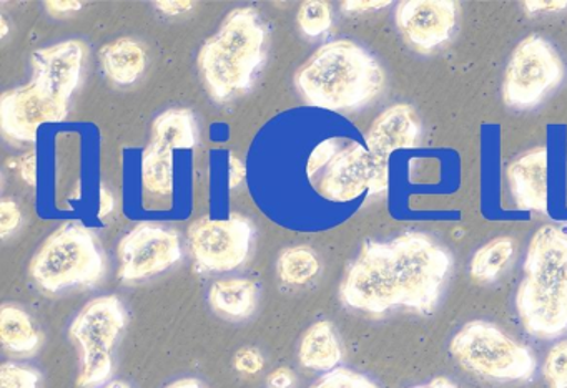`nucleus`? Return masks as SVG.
Segmentation results:
<instances>
[{
    "label": "nucleus",
    "instance_id": "obj_1",
    "mask_svg": "<svg viewBox=\"0 0 567 388\" xmlns=\"http://www.w3.org/2000/svg\"><path fill=\"white\" fill-rule=\"evenodd\" d=\"M384 70L353 40H333L315 50L295 73V86L307 105L348 112L373 102L384 86Z\"/></svg>",
    "mask_w": 567,
    "mask_h": 388
},
{
    "label": "nucleus",
    "instance_id": "obj_32",
    "mask_svg": "<svg viewBox=\"0 0 567 388\" xmlns=\"http://www.w3.org/2000/svg\"><path fill=\"white\" fill-rule=\"evenodd\" d=\"M22 211L14 199H2L0 202V238L8 239L9 234L21 226Z\"/></svg>",
    "mask_w": 567,
    "mask_h": 388
},
{
    "label": "nucleus",
    "instance_id": "obj_12",
    "mask_svg": "<svg viewBox=\"0 0 567 388\" xmlns=\"http://www.w3.org/2000/svg\"><path fill=\"white\" fill-rule=\"evenodd\" d=\"M117 254L118 279L134 284L174 268L182 259L181 238L174 229L141 222L121 239Z\"/></svg>",
    "mask_w": 567,
    "mask_h": 388
},
{
    "label": "nucleus",
    "instance_id": "obj_7",
    "mask_svg": "<svg viewBox=\"0 0 567 388\" xmlns=\"http://www.w3.org/2000/svg\"><path fill=\"white\" fill-rule=\"evenodd\" d=\"M390 245L404 308L420 315L433 314L453 268L450 252L430 235L414 231L398 235Z\"/></svg>",
    "mask_w": 567,
    "mask_h": 388
},
{
    "label": "nucleus",
    "instance_id": "obj_15",
    "mask_svg": "<svg viewBox=\"0 0 567 388\" xmlns=\"http://www.w3.org/2000/svg\"><path fill=\"white\" fill-rule=\"evenodd\" d=\"M85 56L87 46L81 40H68L35 50L31 56V82L45 95L69 105V99L81 83Z\"/></svg>",
    "mask_w": 567,
    "mask_h": 388
},
{
    "label": "nucleus",
    "instance_id": "obj_6",
    "mask_svg": "<svg viewBox=\"0 0 567 388\" xmlns=\"http://www.w3.org/2000/svg\"><path fill=\"white\" fill-rule=\"evenodd\" d=\"M125 327L127 312L117 295L92 298L75 315L69 327V337L81 352L79 388H102L112 381L115 345Z\"/></svg>",
    "mask_w": 567,
    "mask_h": 388
},
{
    "label": "nucleus",
    "instance_id": "obj_17",
    "mask_svg": "<svg viewBox=\"0 0 567 388\" xmlns=\"http://www.w3.org/2000/svg\"><path fill=\"white\" fill-rule=\"evenodd\" d=\"M420 135L421 123L416 112L406 103H396L374 118L364 141L373 155L390 161L393 153L416 148Z\"/></svg>",
    "mask_w": 567,
    "mask_h": 388
},
{
    "label": "nucleus",
    "instance_id": "obj_18",
    "mask_svg": "<svg viewBox=\"0 0 567 388\" xmlns=\"http://www.w3.org/2000/svg\"><path fill=\"white\" fill-rule=\"evenodd\" d=\"M298 360L307 370L323 374L340 367L343 347L330 321H318L308 327L298 345Z\"/></svg>",
    "mask_w": 567,
    "mask_h": 388
},
{
    "label": "nucleus",
    "instance_id": "obj_36",
    "mask_svg": "<svg viewBox=\"0 0 567 388\" xmlns=\"http://www.w3.org/2000/svg\"><path fill=\"white\" fill-rule=\"evenodd\" d=\"M155 7L165 15H181L194 9L195 2L190 0H168V2H155Z\"/></svg>",
    "mask_w": 567,
    "mask_h": 388
},
{
    "label": "nucleus",
    "instance_id": "obj_34",
    "mask_svg": "<svg viewBox=\"0 0 567 388\" xmlns=\"http://www.w3.org/2000/svg\"><path fill=\"white\" fill-rule=\"evenodd\" d=\"M245 176H247V168H245L244 161L234 153H230V158H228V182H230V188L235 189L244 182Z\"/></svg>",
    "mask_w": 567,
    "mask_h": 388
},
{
    "label": "nucleus",
    "instance_id": "obj_14",
    "mask_svg": "<svg viewBox=\"0 0 567 388\" xmlns=\"http://www.w3.org/2000/svg\"><path fill=\"white\" fill-rule=\"evenodd\" d=\"M394 20L404 40L426 53L453 35L457 6L453 0H404L398 3Z\"/></svg>",
    "mask_w": 567,
    "mask_h": 388
},
{
    "label": "nucleus",
    "instance_id": "obj_10",
    "mask_svg": "<svg viewBox=\"0 0 567 388\" xmlns=\"http://www.w3.org/2000/svg\"><path fill=\"white\" fill-rule=\"evenodd\" d=\"M254 228L247 218H202L188 228V245L200 274H224L241 268L250 254Z\"/></svg>",
    "mask_w": 567,
    "mask_h": 388
},
{
    "label": "nucleus",
    "instance_id": "obj_8",
    "mask_svg": "<svg viewBox=\"0 0 567 388\" xmlns=\"http://www.w3.org/2000/svg\"><path fill=\"white\" fill-rule=\"evenodd\" d=\"M340 301L353 311L381 317L404 308L403 291L394 268L390 241L364 242L340 285Z\"/></svg>",
    "mask_w": 567,
    "mask_h": 388
},
{
    "label": "nucleus",
    "instance_id": "obj_4",
    "mask_svg": "<svg viewBox=\"0 0 567 388\" xmlns=\"http://www.w3.org/2000/svg\"><path fill=\"white\" fill-rule=\"evenodd\" d=\"M450 354L464 370L493 384H526L537 368L527 345L487 321L464 324L451 338Z\"/></svg>",
    "mask_w": 567,
    "mask_h": 388
},
{
    "label": "nucleus",
    "instance_id": "obj_3",
    "mask_svg": "<svg viewBox=\"0 0 567 388\" xmlns=\"http://www.w3.org/2000/svg\"><path fill=\"white\" fill-rule=\"evenodd\" d=\"M267 29L251 7L231 10L202 45L197 63L212 98L227 103L254 86L265 60Z\"/></svg>",
    "mask_w": 567,
    "mask_h": 388
},
{
    "label": "nucleus",
    "instance_id": "obj_38",
    "mask_svg": "<svg viewBox=\"0 0 567 388\" xmlns=\"http://www.w3.org/2000/svg\"><path fill=\"white\" fill-rule=\"evenodd\" d=\"M524 7L530 13L543 12V10H563L567 9L566 0H529L524 2Z\"/></svg>",
    "mask_w": 567,
    "mask_h": 388
},
{
    "label": "nucleus",
    "instance_id": "obj_24",
    "mask_svg": "<svg viewBox=\"0 0 567 388\" xmlns=\"http://www.w3.org/2000/svg\"><path fill=\"white\" fill-rule=\"evenodd\" d=\"M514 252H516V242L509 235L491 239L474 252L470 264L471 277L481 284L496 281L513 261Z\"/></svg>",
    "mask_w": 567,
    "mask_h": 388
},
{
    "label": "nucleus",
    "instance_id": "obj_44",
    "mask_svg": "<svg viewBox=\"0 0 567 388\" xmlns=\"http://www.w3.org/2000/svg\"><path fill=\"white\" fill-rule=\"evenodd\" d=\"M0 23H2V35H0V36L8 35L9 27H8V22H6L4 17H0Z\"/></svg>",
    "mask_w": 567,
    "mask_h": 388
},
{
    "label": "nucleus",
    "instance_id": "obj_11",
    "mask_svg": "<svg viewBox=\"0 0 567 388\" xmlns=\"http://www.w3.org/2000/svg\"><path fill=\"white\" fill-rule=\"evenodd\" d=\"M390 188V161L378 158L364 145L353 141L328 162L318 192L331 202H350Z\"/></svg>",
    "mask_w": 567,
    "mask_h": 388
},
{
    "label": "nucleus",
    "instance_id": "obj_13",
    "mask_svg": "<svg viewBox=\"0 0 567 388\" xmlns=\"http://www.w3.org/2000/svg\"><path fill=\"white\" fill-rule=\"evenodd\" d=\"M68 113L69 105L45 95L32 82L8 90L0 96V129L12 141H38L42 125L64 122Z\"/></svg>",
    "mask_w": 567,
    "mask_h": 388
},
{
    "label": "nucleus",
    "instance_id": "obj_42",
    "mask_svg": "<svg viewBox=\"0 0 567 388\" xmlns=\"http://www.w3.org/2000/svg\"><path fill=\"white\" fill-rule=\"evenodd\" d=\"M165 388H205V385L202 384L198 378H178V380L172 381Z\"/></svg>",
    "mask_w": 567,
    "mask_h": 388
},
{
    "label": "nucleus",
    "instance_id": "obj_31",
    "mask_svg": "<svg viewBox=\"0 0 567 388\" xmlns=\"http://www.w3.org/2000/svg\"><path fill=\"white\" fill-rule=\"evenodd\" d=\"M234 367L241 375H257L264 370L265 357L257 347H244L235 354Z\"/></svg>",
    "mask_w": 567,
    "mask_h": 388
},
{
    "label": "nucleus",
    "instance_id": "obj_29",
    "mask_svg": "<svg viewBox=\"0 0 567 388\" xmlns=\"http://www.w3.org/2000/svg\"><path fill=\"white\" fill-rule=\"evenodd\" d=\"M41 371L31 365L4 361L0 367V388H39Z\"/></svg>",
    "mask_w": 567,
    "mask_h": 388
},
{
    "label": "nucleus",
    "instance_id": "obj_25",
    "mask_svg": "<svg viewBox=\"0 0 567 388\" xmlns=\"http://www.w3.org/2000/svg\"><path fill=\"white\" fill-rule=\"evenodd\" d=\"M277 271L285 285L303 287L320 274V258L310 245H291L278 255Z\"/></svg>",
    "mask_w": 567,
    "mask_h": 388
},
{
    "label": "nucleus",
    "instance_id": "obj_43",
    "mask_svg": "<svg viewBox=\"0 0 567 388\" xmlns=\"http://www.w3.org/2000/svg\"><path fill=\"white\" fill-rule=\"evenodd\" d=\"M102 388H131V385L125 384V381L122 380H112L109 381L107 385H104Z\"/></svg>",
    "mask_w": 567,
    "mask_h": 388
},
{
    "label": "nucleus",
    "instance_id": "obj_37",
    "mask_svg": "<svg viewBox=\"0 0 567 388\" xmlns=\"http://www.w3.org/2000/svg\"><path fill=\"white\" fill-rule=\"evenodd\" d=\"M391 6V2H373V0H353V2L341 3V9L344 12H367V10L383 9V7Z\"/></svg>",
    "mask_w": 567,
    "mask_h": 388
},
{
    "label": "nucleus",
    "instance_id": "obj_16",
    "mask_svg": "<svg viewBox=\"0 0 567 388\" xmlns=\"http://www.w3.org/2000/svg\"><path fill=\"white\" fill-rule=\"evenodd\" d=\"M507 181L519 211L547 212L549 208V149H529L507 166Z\"/></svg>",
    "mask_w": 567,
    "mask_h": 388
},
{
    "label": "nucleus",
    "instance_id": "obj_20",
    "mask_svg": "<svg viewBox=\"0 0 567 388\" xmlns=\"http://www.w3.org/2000/svg\"><path fill=\"white\" fill-rule=\"evenodd\" d=\"M260 289L251 279H221L208 291L212 311L228 321H247L257 311Z\"/></svg>",
    "mask_w": 567,
    "mask_h": 388
},
{
    "label": "nucleus",
    "instance_id": "obj_39",
    "mask_svg": "<svg viewBox=\"0 0 567 388\" xmlns=\"http://www.w3.org/2000/svg\"><path fill=\"white\" fill-rule=\"evenodd\" d=\"M82 6H84V3L72 2V0H69V2H62V0L45 2V7H48L49 12L55 13V15H59V13L78 12V10L82 9Z\"/></svg>",
    "mask_w": 567,
    "mask_h": 388
},
{
    "label": "nucleus",
    "instance_id": "obj_2",
    "mask_svg": "<svg viewBox=\"0 0 567 388\" xmlns=\"http://www.w3.org/2000/svg\"><path fill=\"white\" fill-rule=\"evenodd\" d=\"M516 308L533 337L550 340L567 332V234L556 226H543L530 239Z\"/></svg>",
    "mask_w": 567,
    "mask_h": 388
},
{
    "label": "nucleus",
    "instance_id": "obj_35",
    "mask_svg": "<svg viewBox=\"0 0 567 388\" xmlns=\"http://www.w3.org/2000/svg\"><path fill=\"white\" fill-rule=\"evenodd\" d=\"M19 169H21L22 179L28 185H38V158H35L34 151L29 153L19 161Z\"/></svg>",
    "mask_w": 567,
    "mask_h": 388
},
{
    "label": "nucleus",
    "instance_id": "obj_45",
    "mask_svg": "<svg viewBox=\"0 0 567 388\" xmlns=\"http://www.w3.org/2000/svg\"><path fill=\"white\" fill-rule=\"evenodd\" d=\"M566 208H567V165H566Z\"/></svg>",
    "mask_w": 567,
    "mask_h": 388
},
{
    "label": "nucleus",
    "instance_id": "obj_19",
    "mask_svg": "<svg viewBox=\"0 0 567 388\" xmlns=\"http://www.w3.org/2000/svg\"><path fill=\"white\" fill-rule=\"evenodd\" d=\"M99 62L111 82L127 86L144 75L147 69V52L138 40L121 36L101 46Z\"/></svg>",
    "mask_w": 567,
    "mask_h": 388
},
{
    "label": "nucleus",
    "instance_id": "obj_23",
    "mask_svg": "<svg viewBox=\"0 0 567 388\" xmlns=\"http://www.w3.org/2000/svg\"><path fill=\"white\" fill-rule=\"evenodd\" d=\"M151 143L172 149H192L197 145L195 116L187 108H171L155 118Z\"/></svg>",
    "mask_w": 567,
    "mask_h": 388
},
{
    "label": "nucleus",
    "instance_id": "obj_40",
    "mask_svg": "<svg viewBox=\"0 0 567 388\" xmlns=\"http://www.w3.org/2000/svg\"><path fill=\"white\" fill-rule=\"evenodd\" d=\"M115 208V199L112 196V192L109 191L105 186L101 188V206H99V218H105V216L111 214Z\"/></svg>",
    "mask_w": 567,
    "mask_h": 388
},
{
    "label": "nucleus",
    "instance_id": "obj_33",
    "mask_svg": "<svg viewBox=\"0 0 567 388\" xmlns=\"http://www.w3.org/2000/svg\"><path fill=\"white\" fill-rule=\"evenodd\" d=\"M270 388H291L295 385V374L291 368L280 367L271 371L267 378Z\"/></svg>",
    "mask_w": 567,
    "mask_h": 388
},
{
    "label": "nucleus",
    "instance_id": "obj_22",
    "mask_svg": "<svg viewBox=\"0 0 567 388\" xmlns=\"http://www.w3.org/2000/svg\"><path fill=\"white\" fill-rule=\"evenodd\" d=\"M141 179L145 199L171 201L174 196V151L148 143L142 153Z\"/></svg>",
    "mask_w": 567,
    "mask_h": 388
},
{
    "label": "nucleus",
    "instance_id": "obj_27",
    "mask_svg": "<svg viewBox=\"0 0 567 388\" xmlns=\"http://www.w3.org/2000/svg\"><path fill=\"white\" fill-rule=\"evenodd\" d=\"M543 377L549 388H567V338L557 342L543 361Z\"/></svg>",
    "mask_w": 567,
    "mask_h": 388
},
{
    "label": "nucleus",
    "instance_id": "obj_41",
    "mask_svg": "<svg viewBox=\"0 0 567 388\" xmlns=\"http://www.w3.org/2000/svg\"><path fill=\"white\" fill-rule=\"evenodd\" d=\"M410 388H460L453 380L446 377H436L433 380L427 381V384L416 385V387Z\"/></svg>",
    "mask_w": 567,
    "mask_h": 388
},
{
    "label": "nucleus",
    "instance_id": "obj_21",
    "mask_svg": "<svg viewBox=\"0 0 567 388\" xmlns=\"http://www.w3.org/2000/svg\"><path fill=\"white\" fill-rule=\"evenodd\" d=\"M0 340L8 354L32 357L41 348L42 335L28 311L8 302L0 307Z\"/></svg>",
    "mask_w": 567,
    "mask_h": 388
},
{
    "label": "nucleus",
    "instance_id": "obj_28",
    "mask_svg": "<svg viewBox=\"0 0 567 388\" xmlns=\"http://www.w3.org/2000/svg\"><path fill=\"white\" fill-rule=\"evenodd\" d=\"M310 388H380L377 381L371 380L360 371L347 367H338L328 374L321 375Z\"/></svg>",
    "mask_w": 567,
    "mask_h": 388
},
{
    "label": "nucleus",
    "instance_id": "obj_9",
    "mask_svg": "<svg viewBox=\"0 0 567 388\" xmlns=\"http://www.w3.org/2000/svg\"><path fill=\"white\" fill-rule=\"evenodd\" d=\"M564 78V63L553 43L537 33L520 40L507 62L503 99L511 108H533Z\"/></svg>",
    "mask_w": 567,
    "mask_h": 388
},
{
    "label": "nucleus",
    "instance_id": "obj_30",
    "mask_svg": "<svg viewBox=\"0 0 567 388\" xmlns=\"http://www.w3.org/2000/svg\"><path fill=\"white\" fill-rule=\"evenodd\" d=\"M340 151L337 139H324L311 151L307 162V176L313 178L320 169L327 168L328 162Z\"/></svg>",
    "mask_w": 567,
    "mask_h": 388
},
{
    "label": "nucleus",
    "instance_id": "obj_5",
    "mask_svg": "<svg viewBox=\"0 0 567 388\" xmlns=\"http://www.w3.org/2000/svg\"><path fill=\"white\" fill-rule=\"evenodd\" d=\"M35 284L48 292L91 287L105 272L104 255L95 235L81 222H62L32 258L29 265Z\"/></svg>",
    "mask_w": 567,
    "mask_h": 388
},
{
    "label": "nucleus",
    "instance_id": "obj_26",
    "mask_svg": "<svg viewBox=\"0 0 567 388\" xmlns=\"http://www.w3.org/2000/svg\"><path fill=\"white\" fill-rule=\"evenodd\" d=\"M297 22L303 35L310 36V39L323 35L333 25L330 3L324 0H310V2L301 3Z\"/></svg>",
    "mask_w": 567,
    "mask_h": 388
}]
</instances>
